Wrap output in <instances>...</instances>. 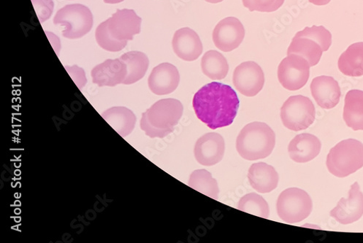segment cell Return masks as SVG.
Segmentation results:
<instances>
[{"mask_svg": "<svg viewBox=\"0 0 363 243\" xmlns=\"http://www.w3.org/2000/svg\"><path fill=\"white\" fill-rule=\"evenodd\" d=\"M237 208L261 217L269 218L270 209L267 202L259 194L250 193L242 198Z\"/></svg>", "mask_w": 363, "mask_h": 243, "instance_id": "cell-27", "label": "cell"}, {"mask_svg": "<svg viewBox=\"0 0 363 243\" xmlns=\"http://www.w3.org/2000/svg\"><path fill=\"white\" fill-rule=\"evenodd\" d=\"M338 69L345 76H363V43L351 45L338 60Z\"/></svg>", "mask_w": 363, "mask_h": 243, "instance_id": "cell-22", "label": "cell"}, {"mask_svg": "<svg viewBox=\"0 0 363 243\" xmlns=\"http://www.w3.org/2000/svg\"><path fill=\"white\" fill-rule=\"evenodd\" d=\"M206 1L209 4H216L222 3L223 1H224V0H206Z\"/></svg>", "mask_w": 363, "mask_h": 243, "instance_id": "cell-34", "label": "cell"}, {"mask_svg": "<svg viewBox=\"0 0 363 243\" xmlns=\"http://www.w3.org/2000/svg\"><path fill=\"white\" fill-rule=\"evenodd\" d=\"M308 1L313 5L322 6L328 5L331 0H308Z\"/></svg>", "mask_w": 363, "mask_h": 243, "instance_id": "cell-32", "label": "cell"}, {"mask_svg": "<svg viewBox=\"0 0 363 243\" xmlns=\"http://www.w3.org/2000/svg\"><path fill=\"white\" fill-rule=\"evenodd\" d=\"M245 37L244 26L235 17H228L218 23L213 32V41L216 47L224 52L236 50Z\"/></svg>", "mask_w": 363, "mask_h": 243, "instance_id": "cell-10", "label": "cell"}, {"mask_svg": "<svg viewBox=\"0 0 363 243\" xmlns=\"http://www.w3.org/2000/svg\"><path fill=\"white\" fill-rule=\"evenodd\" d=\"M252 187L259 193H269L278 186L279 177L275 168L268 164L259 162L252 164L248 173Z\"/></svg>", "mask_w": 363, "mask_h": 243, "instance_id": "cell-19", "label": "cell"}, {"mask_svg": "<svg viewBox=\"0 0 363 243\" xmlns=\"http://www.w3.org/2000/svg\"><path fill=\"white\" fill-rule=\"evenodd\" d=\"M240 102L231 86L213 82L203 86L193 97L192 106L197 117L211 130L233 124Z\"/></svg>", "mask_w": 363, "mask_h": 243, "instance_id": "cell-1", "label": "cell"}, {"mask_svg": "<svg viewBox=\"0 0 363 243\" xmlns=\"http://www.w3.org/2000/svg\"><path fill=\"white\" fill-rule=\"evenodd\" d=\"M106 123L121 136L126 137L135 129L137 118L125 107H113L102 113Z\"/></svg>", "mask_w": 363, "mask_h": 243, "instance_id": "cell-20", "label": "cell"}, {"mask_svg": "<svg viewBox=\"0 0 363 243\" xmlns=\"http://www.w3.org/2000/svg\"><path fill=\"white\" fill-rule=\"evenodd\" d=\"M275 145L274 130L268 125L256 121L240 131L236 140V149L242 158L255 161L270 156Z\"/></svg>", "mask_w": 363, "mask_h": 243, "instance_id": "cell-3", "label": "cell"}, {"mask_svg": "<svg viewBox=\"0 0 363 243\" xmlns=\"http://www.w3.org/2000/svg\"><path fill=\"white\" fill-rule=\"evenodd\" d=\"M202 71L207 77L213 81H220L227 77L229 65L226 58L216 51L207 52L201 61Z\"/></svg>", "mask_w": 363, "mask_h": 243, "instance_id": "cell-25", "label": "cell"}, {"mask_svg": "<svg viewBox=\"0 0 363 243\" xmlns=\"http://www.w3.org/2000/svg\"><path fill=\"white\" fill-rule=\"evenodd\" d=\"M183 112L184 107L178 100L159 101L143 113L140 127L151 138H164L174 131Z\"/></svg>", "mask_w": 363, "mask_h": 243, "instance_id": "cell-2", "label": "cell"}, {"mask_svg": "<svg viewBox=\"0 0 363 243\" xmlns=\"http://www.w3.org/2000/svg\"><path fill=\"white\" fill-rule=\"evenodd\" d=\"M188 185L213 200L219 198V186L211 174L206 169L195 170L189 177Z\"/></svg>", "mask_w": 363, "mask_h": 243, "instance_id": "cell-26", "label": "cell"}, {"mask_svg": "<svg viewBox=\"0 0 363 243\" xmlns=\"http://www.w3.org/2000/svg\"><path fill=\"white\" fill-rule=\"evenodd\" d=\"M321 148V142L316 136L303 133L290 142L288 152L294 162L305 163L316 158L320 153Z\"/></svg>", "mask_w": 363, "mask_h": 243, "instance_id": "cell-18", "label": "cell"}, {"mask_svg": "<svg viewBox=\"0 0 363 243\" xmlns=\"http://www.w3.org/2000/svg\"><path fill=\"white\" fill-rule=\"evenodd\" d=\"M107 4H117L124 1V0H104Z\"/></svg>", "mask_w": 363, "mask_h": 243, "instance_id": "cell-33", "label": "cell"}, {"mask_svg": "<svg viewBox=\"0 0 363 243\" xmlns=\"http://www.w3.org/2000/svg\"><path fill=\"white\" fill-rule=\"evenodd\" d=\"M316 118V110L308 97L290 96L281 108V118L285 128L295 132L308 128Z\"/></svg>", "mask_w": 363, "mask_h": 243, "instance_id": "cell-7", "label": "cell"}, {"mask_svg": "<svg viewBox=\"0 0 363 243\" xmlns=\"http://www.w3.org/2000/svg\"><path fill=\"white\" fill-rule=\"evenodd\" d=\"M329 172L337 178H345L363 166V144L355 139L337 143L327 157Z\"/></svg>", "mask_w": 363, "mask_h": 243, "instance_id": "cell-4", "label": "cell"}, {"mask_svg": "<svg viewBox=\"0 0 363 243\" xmlns=\"http://www.w3.org/2000/svg\"><path fill=\"white\" fill-rule=\"evenodd\" d=\"M344 120L354 131L363 130V91L351 90L347 94Z\"/></svg>", "mask_w": 363, "mask_h": 243, "instance_id": "cell-21", "label": "cell"}, {"mask_svg": "<svg viewBox=\"0 0 363 243\" xmlns=\"http://www.w3.org/2000/svg\"><path fill=\"white\" fill-rule=\"evenodd\" d=\"M92 82L100 87L123 84L128 76L127 64L122 60H107L94 67L91 72Z\"/></svg>", "mask_w": 363, "mask_h": 243, "instance_id": "cell-14", "label": "cell"}, {"mask_svg": "<svg viewBox=\"0 0 363 243\" xmlns=\"http://www.w3.org/2000/svg\"><path fill=\"white\" fill-rule=\"evenodd\" d=\"M295 37L306 38L317 42L323 52L328 51L332 44L331 33L323 26H313L311 28H306L303 30L298 32Z\"/></svg>", "mask_w": 363, "mask_h": 243, "instance_id": "cell-29", "label": "cell"}, {"mask_svg": "<svg viewBox=\"0 0 363 243\" xmlns=\"http://www.w3.org/2000/svg\"><path fill=\"white\" fill-rule=\"evenodd\" d=\"M172 45L175 54L186 62L198 60L203 52V44L200 37L188 28H182L175 33Z\"/></svg>", "mask_w": 363, "mask_h": 243, "instance_id": "cell-16", "label": "cell"}, {"mask_svg": "<svg viewBox=\"0 0 363 243\" xmlns=\"http://www.w3.org/2000/svg\"><path fill=\"white\" fill-rule=\"evenodd\" d=\"M225 151V142L223 136L211 132L198 140L194 153L199 163L211 166L223 160Z\"/></svg>", "mask_w": 363, "mask_h": 243, "instance_id": "cell-13", "label": "cell"}, {"mask_svg": "<svg viewBox=\"0 0 363 243\" xmlns=\"http://www.w3.org/2000/svg\"><path fill=\"white\" fill-rule=\"evenodd\" d=\"M310 87L313 99L323 108H333L340 101L341 89L333 77L323 76L313 79Z\"/></svg>", "mask_w": 363, "mask_h": 243, "instance_id": "cell-17", "label": "cell"}, {"mask_svg": "<svg viewBox=\"0 0 363 243\" xmlns=\"http://www.w3.org/2000/svg\"><path fill=\"white\" fill-rule=\"evenodd\" d=\"M179 82V72L176 66L170 63H162L155 67L148 80L150 90L160 96L174 92Z\"/></svg>", "mask_w": 363, "mask_h": 243, "instance_id": "cell-15", "label": "cell"}, {"mask_svg": "<svg viewBox=\"0 0 363 243\" xmlns=\"http://www.w3.org/2000/svg\"><path fill=\"white\" fill-rule=\"evenodd\" d=\"M54 23L64 28L62 35L65 38L79 39L91 31L93 26V15L85 6L67 5L57 11Z\"/></svg>", "mask_w": 363, "mask_h": 243, "instance_id": "cell-5", "label": "cell"}, {"mask_svg": "<svg viewBox=\"0 0 363 243\" xmlns=\"http://www.w3.org/2000/svg\"><path fill=\"white\" fill-rule=\"evenodd\" d=\"M233 81L241 94L255 96L264 86V72L256 62H243L235 69Z\"/></svg>", "mask_w": 363, "mask_h": 243, "instance_id": "cell-9", "label": "cell"}, {"mask_svg": "<svg viewBox=\"0 0 363 243\" xmlns=\"http://www.w3.org/2000/svg\"><path fill=\"white\" fill-rule=\"evenodd\" d=\"M107 21L110 34L118 40H132L140 33L142 19L133 10H117Z\"/></svg>", "mask_w": 363, "mask_h": 243, "instance_id": "cell-12", "label": "cell"}, {"mask_svg": "<svg viewBox=\"0 0 363 243\" xmlns=\"http://www.w3.org/2000/svg\"><path fill=\"white\" fill-rule=\"evenodd\" d=\"M95 38L103 50L111 52L122 51L128 44V40H118L112 37L108 30L107 21L101 23L96 28Z\"/></svg>", "mask_w": 363, "mask_h": 243, "instance_id": "cell-28", "label": "cell"}, {"mask_svg": "<svg viewBox=\"0 0 363 243\" xmlns=\"http://www.w3.org/2000/svg\"><path fill=\"white\" fill-rule=\"evenodd\" d=\"M277 205L281 220L289 224L305 220L313 209L312 200L308 193L298 188H289L281 192Z\"/></svg>", "mask_w": 363, "mask_h": 243, "instance_id": "cell-6", "label": "cell"}, {"mask_svg": "<svg viewBox=\"0 0 363 243\" xmlns=\"http://www.w3.org/2000/svg\"><path fill=\"white\" fill-rule=\"evenodd\" d=\"M119 59L125 62L128 67V76L123 84H133L146 75L150 65L146 55L140 52H130L121 56Z\"/></svg>", "mask_w": 363, "mask_h": 243, "instance_id": "cell-24", "label": "cell"}, {"mask_svg": "<svg viewBox=\"0 0 363 243\" xmlns=\"http://www.w3.org/2000/svg\"><path fill=\"white\" fill-rule=\"evenodd\" d=\"M330 216L337 222L347 225L357 222L363 215V193L357 182L349 191V198H342L330 211Z\"/></svg>", "mask_w": 363, "mask_h": 243, "instance_id": "cell-11", "label": "cell"}, {"mask_svg": "<svg viewBox=\"0 0 363 243\" xmlns=\"http://www.w3.org/2000/svg\"><path fill=\"white\" fill-rule=\"evenodd\" d=\"M323 53V48L317 42L306 38L294 37L287 50V55L301 56L308 62L310 67L319 63Z\"/></svg>", "mask_w": 363, "mask_h": 243, "instance_id": "cell-23", "label": "cell"}, {"mask_svg": "<svg viewBox=\"0 0 363 243\" xmlns=\"http://www.w3.org/2000/svg\"><path fill=\"white\" fill-rule=\"evenodd\" d=\"M310 67L308 62L303 57L289 55L279 65V81L287 90H299L308 82Z\"/></svg>", "mask_w": 363, "mask_h": 243, "instance_id": "cell-8", "label": "cell"}, {"mask_svg": "<svg viewBox=\"0 0 363 243\" xmlns=\"http://www.w3.org/2000/svg\"><path fill=\"white\" fill-rule=\"evenodd\" d=\"M32 2L41 23L51 17L55 6L52 0H32Z\"/></svg>", "mask_w": 363, "mask_h": 243, "instance_id": "cell-31", "label": "cell"}, {"mask_svg": "<svg viewBox=\"0 0 363 243\" xmlns=\"http://www.w3.org/2000/svg\"><path fill=\"white\" fill-rule=\"evenodd\" d=\"M245 8L250 11L274 12L279 9L284 0H242Z\"/></svg>", "mask_w": 363, "mask_h": 243, "instance_id": "cell-30", "label": "cell"}]
</instances>
